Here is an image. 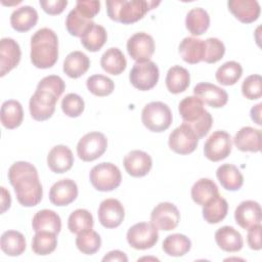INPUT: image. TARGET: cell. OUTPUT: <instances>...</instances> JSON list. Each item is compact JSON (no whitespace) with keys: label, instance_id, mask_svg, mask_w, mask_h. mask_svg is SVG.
<instances>
[{"label":"cell","instance_id":"f6af8a7d","mask_svg":"<svg viewBox=\"0 0 262 262\" xmlns=\"http://www.w3.org/2000/svg\"><path fill=\"white\" fill-rule=\"evenodd\" d=\"M84 108L85 102L83 98L76 93H69L61 100V110L68 117L77 118L82 115Z\"/></svg>","mask_w":262,"mask_h":262},{"label":"cell","instance_id":"f907efd6","mask_svg":"<svg viewBox=\"0 0 262 262\" xmlns=\"http://www.w3.org/2000/svg\"><path fill=\"white\" fill-rule=\"evenodd\" d=\"M39 3L42 9L50 15L61 13L68 5L67 0H40Z\"/></svg>","mask_w":262,"mask_h":262},{"label":"cell","instance_id":"60d3db41","mask_svg":"<svg viewBox=\"0 0 262 262\" xmlns=\"http://www.w3.org/2000/svg\"><path fill=\"white\" fill-rule=\"evenodd\" d=\"M94 224L92 214L86 209H77L71 213L68 219V228L72 233L78 234L92 229Z\"/></svg>","mask_w":262,"mask_h":262},{"label":"cell","instance_id":"1f68e13d","mask_svg":"<svg viewBox=\"0 0 262 262\" xmlns=\"http://www.w3.org/2000/svg\"><path fill=\"white\" fill-rule=\"evenodd\" d=\"M107 39V34L105 29L92 23L81 36V43L90 52H96L102 48Z\"/></svg>","mask_w":262,"mask_h":262},{"label":"cell","instance_id":"2e32d148","mask_svg":"<svg viewBox=\"0 0 262 262\" xmlns=\"http://www.w3.org/2000/svg\"><path fill=\"white\" fill-rule=\"evenodd\" d=\"M126 172L132 177H143L148 174L152 167L150 156L143 150H131L123 160Z\"/></svg>","mask_w":262,"mask_h":262},{"label":"cell","instance_id":"d6a6232c","mask_svg":"<svg viewBox=\"0 0 262 262\" xmlns=\"http://www.w3.org/2000/svg\"><path fill=\"white\" fill-rule=\"evenodd\" d=\"M100 66L107 74L117 76L125 71L127 60L119 48L111 47L102 54L100 58Z\"/></svg>","mask_w":262,"mask_h":262},{"label":"cell","instance_id":"c3c4849f","mask_svg":"<svg viewBox=\"0 0 262 262\" xmlns=\"http://www.w3.org/2000/svg\"><path fill=\"white\" fill-rule=\"evenodd\" d=\"M36 89L49 91L59 98L66 89V84H64V81L59 76L50 75L41 79Z\"/></svg>","mask_w":262,"mask_h":262},{"label":"cell","instance_id":"b9f144b4","mask_svg":"<svg viewBox=\"0 0 262 262\" xmlns=\"http://www.w3.org/2000/svg\"><path fill=\"white\" fill-rule=\"evenodd\" d=\"M76 246L81 253L85 255H93L100 249V235L92 229L80 232L76 237Z\"/></svg>","mask_w":262,"mask_h":262},{"label":"cell","instance_id":"44dd1931","mask_svg":"<svg viewBox=\"0 0 262 262\" xmlns=\"http://www.w3.org/2000/svg\"><path fill=\"white\" fill-rule=\"evenodd\" d=\"M227 6L234 17L244 24L254 23L261 12L260 5L256 0H229Z\"/></svg>","mask_w":262,"mask_h":262},{"label":"cell","instance_id":"8992f818","mask_svg":"<svg viewBox=\"0 0 262 262\" xmlns=\"http://www.w3.org/2000/svg\"><path fill=\"white\" fill-rule=\"evenodd\" d=\"M89 179L96 190L111 191L120 186L122 175L120 169L115 164L103 162L91 169Z\"/></svg>","mask_w":262,"mask_h":262},{"label":"cell","instance_id":"db71d44e","mask_svg":"<svg viewBox=\"0 0 262 262\" xmlns=\"http://www.w3.org/2000/svg\"><path fill=\"white\" fill-rule=\"evenodd\" d=\"M11 196L9 191L5 187H1V213H4L10 208Z\"/></svg>","mask_w":262,"mask_h":262},{"label":"cell","instance_id":"6da1fadb","mask_svg":"<svg viewBox=\"0 0 262 262\" xmlns=\"http://www.w3.org/2000/svg\"><path fill=\"white\" fill-rule=\"evenodd\" d=\"M8 180L21 206L34 207L41 202L43 188L33 164L25 161L15 162L8 170Z\"/></svg>","mask_w":262,"mask_h":262},{"label":"cell","instance_id":"9c48e42d","mask_svg":"<svg viewBox=\"0 0 262 262\" xmlns=\"http://www.w3.org/2000/svg\"><path fill=\"white\" fill-rule=\"evenodd\" d=\"M126 237L133 249L147 250L158 243L159 232L151 223L139 222L128 229Z\"/></svg>","mask_w":262,"mask_h":262},{"label":"cell","instance_id":"f546056e","mask_svg":"<svg viewBox=\"0 0 262 262\" xmlns=\"http://www.w3.org/2000/svg\"><path fill=\"white\" fill-rule=\"evenodd\" d=\"M166 86L169 92L178 94L185 91L190 84L189 72L181 66H173L167 72Z\"/></svg>","mask_w":262,"mask_h":262},{"label":"cell","instance_id":"f35d334b","mask_svg":"<svg viewBox=\"0 0 262 262\" xmlns=\"http://www.w3.org/2000/svg\"><path fill=\"white\" fill-rule=\"evenodd\" d=\"M56 233L50 231H38L32 239V250L35 254L46 256L51 254L57 246Z\"/></svg>","mask_w":262,"mask_h":262},{"label":"cell","instance_id":"ac0fdd59","mask_svg":"<svg viewBox=\"0 0 262 262\" xmlns=\"http://www.w3.org/2000/svg\"><path fill=\"white\" fill-rule=\"evenodd\" d=\"M193 94L203 102L215 108L224 106L228 100L227 92L224 89L207 82L196 84L193 88Z\"/></svg>","mask_w":262,"mask_h":262},{"label":"cell","instance_id":"f1b7e54d","mask_svg":"<svg viewBox=\"0 0 262 262\" xmlns=\"http://www.w3.org/2000/svg\"><path fill=\"white\" fill-rule=\"evenodd\" d=\"M216 177L221 186L229 191L238 190L244 184V177L241 171L231 164H223L218 167Z\"/></svg>","mask_w":262,"mask_h":262},{"label":"cell","instance_id":"7a4b0ae2","mask_svg":"<svg viewBox=\"0 0 262 262\" xmlns=\"http://www.w3.org/2000/svg\"><path fill=\"white\" fill-rule=\"evenodd\" d=\"M31 61L38 69H49L58 58V38L49 28L39 29L31 38Z\"/></svg>","mask_w":262,"mask_h":262},{"label":"cell","instance_id":"83f0119b","mask_svg":"<svg viewBox=\"0 0 262 262\" xmlns=\"http://www.w3.org/2000/svg\"><path fill=\"white\" fill-rule=\"evenodd\" d=\"M90 67L89 57L82 51H73L67 55L63 60V72L72 78L77 79L83 76Z\"/></svg>","mask_w":262,"mask_h":262},{"label":"cell","instance_id":"7bdbcfd3","mask_svg":"<svg viewBox=\"0 0 262 262\" xmlns=\"http://www.w3.org/2000/svg\"><path fill=\"white\" fill-rule=\"evenodd\" d=\"M86 86L89 92L95 96H107L113 93L115 89L114 81L103 75H93L86 81Z\"/></svg>","mask_w":262,"mask_h":262},{"label":"cell","instance_id":"d6986e66","mask_svg":"<svg viewBox=\"0 0 262 262\" xmlns=\"http://www.w3.org/2000/svg\"><path fill=\"white\" fill-rule=\"evenodd\" d=\"M78 196L77 183L69 178H64L55 182L49 190L50 202L58 207L68 206Z\"/></svg>","mask_w":262,"mask_h":262},{"label":"cell","instance_id":"52a82bcc","mask_svg":"<svg viewBox=\"0 0 262 262\" xmlns=\"http://www.w3.org/2000/svg\"><path fill=\"white\" fill-rule=\"evenodd\" d=\"M160 77V71L156 62L151 60L143 62H135L129 74L131 84L140 91L152 89Z\"/></svg>","mask_w":262,"mask_h":262},{"label":"cell","instance_id":"5bb4252c","mask_svg":"<svg viewBox=\"0 0 262 262\" xmlns=\"http://www.w3.org/2000/svg\"><path fill=\"white\" fill-rule=\"evenodd\" d=\"M127 51L136 62L147 61L155 52L154 38L144 32L136 33L128 39Z\"/></svg>","mask_w":262,"mask_h":262},{"label":"cell","instance_id":"f5cc1de1","mask_svg":"<svg viewBox=\"0 0 262 262\" xmlns=\"http://www.w3.org/2000/svg\"><path fill=\"white\" fill-rule=\"evenodd\" d=\"M103 262L106 261H119V262H127L128 261V257L126 256V254L122 251L119 250H114L108 252L103 258H102Z\"/></svg>","mask_w":262,"mask_h":262},{"label":"cell","instance_id":"e0dca14e","mask_svg":"<svg viewBox=\"0 0 262 262\" xmlns=\"http://www.w3.org/2000/svg\"><path fill=\"white\" fill-rule=\"evenodd\" d=\"M234 219L236 224L244 229L261 224L262 213L259 203L251 200L242 202L234 211Z\"/></svg>","mask_w":262,"mask_h":262},{"label":"cell","instance_id":"ba28073f","mask_svg":"<svg viewBox=\"0 0 262 262\" xmlns=\"http://www.w3.org/2000/svg\"><path fill=\"white\" fill-rule=\"evenodd\" d=\"M107 139L100 132L85 134L77 144V155L84 162H92L100 158L106 150Z\"/></svg>","mask_w":262,"mask_h":262},{"label":"cell","instance_id":"8fae6325","mask_svg":"<svg viewBox=\"0 0 262 262\" xmlns=\"http://www.w3.org/2000/svg\"><path fill=\"white\" fill-rule=\"evenodd\" d=\"M58 97L46 90L36 89L29 101V110L36 121H46L52 117Z\"/></svg>","mask_w":262,"mask_h":262},{"label":"cell","instance_id":"ffe728a7","mask_svg":"<svg viewBox=\"0 0 262 262\" xmlns=\"http://www.w3.org/2000/svg\"><path fill=\"white\" fill-rule=\"evenodd\" d=\"M20 56L18 43L11 38H2L0 41V76L4 77L13 70L19 63Z\"/></svg>","mask_w":262,"mask_h":262},{"label":"cell","instance_id":"7c38bea8","mask_svg":"<svg viewBox=\"0 0 262 262\" xmlns=\"http://www.w3.org/2000/svg\"><path fill=\"white\" fill-rule=\"evenodd\" d=\"M199 138L193 130L185 123L175 128L169 135V147L178 155H188L194 151Z\"/></svg>","mask_w":262,"mask_h":262},{"label":"cell","instance_id":"603a6c76","mask_svg":"<svg viewBox=\"0 0 262 262\" xmlns=\"http://www.w3.org/2000/svg\"><path fill=\"white\" fill-rule=\"evenodd\" d=\"M233 143L241 151L258 152L261 150V130L250 126L243 127L236 132Z\"/></svg>","mask_w":262,"mask_h":262},{"label":"cell","instance_id":"e575fe53","mask_svg":"<svg viewBox=\"0 0 262 262\" xmlns=\"http://www.w3.org/2000/svg\"><path fill=\"white\" fill-rule=\"evenodd\" d=\"M218 194L217 184L209 178L199 179L191 187V198L200 206H204Z\"/></svg>","mask_w":262,"mask_h":262},{"label":"cell","instance_id":"30bf717a","mask_svg":"<svg viewBox=\"0 0 262 262\" xmlns=\"http://www.w3.org/2000/svg\"><path fill=\"white\" fill-rule=\"evenodd\" d=\"M232 148L231 136L223 130L213 132L204 145L205 157L212 162H219L226 159Z\"/></svg>","mask_w":262,"mask_h":262},{"label":"cell","instance_id":"484cf974","mask_svg":"<svg viewBox=\"0 0 262 262\" xmlns=\"http://www.w3.org/2000/svg\"><path fill=\"white\" fill-rule=\"evenodd\" d=\"M178 49L185 62L195 64L203 61L205 54V42L204 40L194 37H186L180 42Z\"/></svg>","mask_w":262,"mask_h":262},{"label":"cell","instance_id":"cb8c5ba5","mask_svg":"<svg viewBox=\"0 0 262 262\" xmlns=\"http://www.w3.org/2000/svg\"><path fill=\"white\" fill-rule=\"evenodd\" d=\"M217 246L225 252H238L244 246L242 234L232 226H222L215 232Z\"/></svg>","mask_w":262,"mask_h":262},{"label":"cell","instance_id":"74e56055","mask_svg":"<svg viewBox=\"0 0 262 262\" xmlns=\"http://www.w3.org/2000/svg\"><path fill=\"white\" fill-rule=\"evenodd\" d=\"M163 251L172 257H181L189 252L191 248L190 239L181 233H173L168 235L162 245Z\"/></svg>","mask_w":262,"mask_h":262},{"label":"cell","instance_id":"277c9868","mask_svg":"<svg viewBox=\"0 0 262 262\" xmlns=\"http://www.w3.org/2000/svg\"><path fill=\"white\" fill-rule=\"evenodd\" d=\"M160 1L146 0H107L106 11L111 19L130 25L141 19L147 11L154 9Z\"/></svg>","mask_w":262,"mask_h":262},{"label":"cell","instance_id":"4dcf8cb0","mask_svg":"<svg viewBox=\"0 0 262 262\" xmlns=\"http://www.w3.org/2000/svg\"><path fill=\"white\" fill-rule=\"evenodd\" d=\"M1 123L6 129H15L23 123L24 110L19 101L6 100L1 106Z\"/></svg>","mask_w":262,"mask_h":262},{"label":"cell","instance_id":"4316f807","mask_svg":"<svg viewBox=\"0 0 262 262\" xmlns=\"http://www.w3.org/2000/svg\"><path fill=\"white\" fill-rule=\"evenodd\" d=\"M32 227L35 232L50 231L58 234L61 229V220L59 215L54 211L44 209L35 214L32 221Z\"/></svg>","mask_w":262,"mask_h":262},{"label":"cell","instance_id":"11a10c76","mask_svg":"<svg viewBox=\"0 0 262 262\" xmlns=\"http://www.w3.org/2000/svg\"><path fill=\"white\" fill-rule=\"evenodd\" d=\"M261 107H262V103H258L256 105H254L252 108H251V112H250V115H251V119L259 126L262 125L261 123Z\"/></svg>","mask_w":262,"mask_h":262},{"label":"cell","instance_id":"7dc6e473","mask_svg":"<svg viewBox=\"0 0 262 262\" xmlns=\"http://www.w3.org/2000/svg\"><path fill=\"white\" fill-rule=\"evenodd\" d=\"M243 95L250 99L255 100L262 96V78L260 75L248 76L242 84Z\"/></svg>","mask_w":262,"mask_h":262},{"label":"cell","instance_id":"7402d4cb","mask_svg":"<svg viewBox=\"0 0 262 262\" xmlns=\"http://www.w3.org/2000/svg\"><path fill=\"white\" fill-rule=\"evenodd\" d=\"M74 164L72 150L62 144L53 146L47 156V165L49 169L57 174L68 172Z\"/></svg>","mask_w":262,"mask_h":262},{"label":"cell","instance_id":"9a60e30c","mask_svg":"<svg viewBox=\"0 0 262 262\" xmlns=\"http://www.w3.org/2000/svg\"><path fill=\"white\" fill-rule=\"evenodd\" d=\"M98 220L105 228H116L121 225L125 217V210L116 199L103 200L98 208Z\"/></svg>","mask_w":262,"mask_h":262},{"label":"cell","instance_id":"816d5d0a","mask_svg":"<svg viewBox=\"0 0 262 262\" xmlns=\"http://www.w3.org/2000/svg\"><path fill=\"white\" fill-rule=\"evenodd\" d=\"M261 224L255 225L251 228L248 229V234H247V242L250 247V249L259 251L261 250Z\"/></svg>","mask_w":262,"mask_h":262},{"label":"cell","instance_id":"d4e9b609","mask_svg":"<svg viewBox=\"0 0 262 262\" xmlns=\"http://www.w3.org/2000/svg\"><path fill=\"white\" fill-rule=\"evenodd\" d=\"M37 21L38 12L30 5L16 8L10 15V25L16 32H28L37 25Z\"/></svg>","mask_w":262,"mask_h":262},{"label":"cell","instance_id":"836d02e7","mask_svg":"<svg viewBox=\"0 0 262 262\" xmlns=\"http://www.w3.org/2000/svg\"><path fill=\"white\" fill-rule=\"evenodd\" d=\"M0 246L3 253L8 256L15 257L21 255L26 251L27 243L21 232L16 230H7L1 235Z\"/></svg>","mask_w":262,"mask_h":262},{"label":"cell","instance_id":"d590c367","mask_svg":"<svg viewBox=\"0 0 262 262\" xmlns=\"http://www.w3.org/2000/svg\"><path fill=\"white\" fill-rule=\"evenodd\" d=\"M227 211V201L218 194L203 206V217L208 223L216 224L226 217Z\"/></svg>","mask_w":262,"mask_h":262},{"label":"cell","instance_id":"8d00e7d4","mask_svg":"<svg viewBox=\"0 0 262 262\" xmlns=\"http://www.w3.org/2000/svg\"><path fill=\"white\" fill-rule=\"evenodd\" d=\"M210 26V16L208 12L201 8L195 7L188 11L185 18V27L188 32L193 36L204 34Z\"/></svg>","mask_w":262,"mask_h":262},{"label":"cell","instance_id":"5b68a950","mask_svg":"<svg viewBox=\"0 0 262 262\" xmlns=\"http://www.w3.org/2000/svg\"><path fill=\"white\" fill-rule=\"evenodd\" d=\"M170 107L162 101L147 103L141 112L142 124L151 132H163L172 124Z\"/></svg>","mask_w":262,"mask_h":262},{"label":"cell","instance_id":"ab89813d","mask_svg":"<svg viewBox=\"0 0 262 262\" xmlns=\"http://www.w3.org/2000/svg\"><path fill=\"white\" fill-rule=\"evenodd\" d=\"M243 75L242 66L233 60L226 61L220 66L215 74L216 80L224 86L234 85Z\"/></svg>","mask_w":262,"mask_h":262},{"label":"cell","instance_id":"bcb514c9","mask_svg":"<svg viewBox=\"0 0 262 262\" xmlns=\"http://www.w3.org/2000/svg\"><path fill=\"white\" fill-rule=\"evenodd\" d=\"M204 42L205 54L203 61L207 63H215L219 61L225 53V46L223 42L217 38H208L204 40Z\"/></svg>","mask_w":262,"mask_h":262},{"label":"cell","instance_id":"3957f363","mask_svg":"<svg viewBox=\"0 0 262 262\" xmlns=\"http://www.w3.org/2000/svg\"><path fill=\"white\" fill-rule=\"evenodd\" d=\"M179 114L183 123L187 124L199 139L206 136L212 125L213 118L204 107V102L196 96L184 97L178 105Z\"/></svg>","mask_w":262,"mask_h":262},{"label":"cell","instance_id":"681fc988","mask_svg":"<svg viewBox=\"0 0 262 262\" xmlns=\"http://www.w3.org/2000/svg\"><path fill=\"white\" fill-rule=\"evenodd\" d=\"M75 8L86 18L92 19L100 10V2L97 0H78Z\"/></svg>","mask_w":262,"mask_h":262},{"label":"cell","instance_id":"ee69618b","mask_svg":"<svg viewBox=\"0 0 262 262\" xmlns=\"http://www.w3.org/2000/svg\"><path fill=\"white\" fill-rule=\"evenodd\" d=\"M91 19L86 18L76 8L72 9L66 19V27L68 32L74 37H80L83 35L85 30L92 24Z\"/></svg>","mask_w":262,"mask_h":262},{"label":"cell","instance_id":"4fadbf2b","mask_svg":"<svg viewBox=\"0 0 262 262\" xmlns=\"http://www.w3.org/2000/svg\"><path fill=\"white\" fill-rule=\"evenodd\" d=\"M180 213L177 207L169 202H163L157 205L150 214V223L158 229L169 231L178 225Z\"/></svg>","mask_w":262,"mask_h":262}]
</instances>
